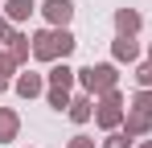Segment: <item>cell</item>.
I'll list each match as a JSON object with an SVG mask.
<instances>
[{
    "label": "cell",
    "mask_w": 152,
    "mask_h": 148,
    "mask_svg": "<svg viewBox=\"0 0 152 148\" xmlns=\"http://www.w3.org/2000/svg\"><path fill=\"white\" fill-rule=\"evenodd\" d=\"M74 49H78V41H74L70 29H50V25H45V29L33 33V58H37V62H50V66L53 62H66Z\"/></svg>",
    "instance_id": "6da1fadb"
},
{
    "label": "cell",
    "mask_w": 152,
    "mask_h": 148,
    "mask_svg": "<svg viewBox=\"0 0 152 148\" xmlns=\"http://www.w3.org/2000/svg\"><path fill=\"white\" fill-rule=\"evenodd\" d=\"M115 82H119L115 62H91V66L78 70V86L86 95H107V91H115Z\"/></svg>",
    "instance_id": "7a4b0ae2"
},
{
    "label": "cell",
    "mask_w": 152,
    "mask_h": 148,
    "mask_svg": "<svg viewBox=\"0 0 152 148\" xmlns=\"http://www.w3.org/2000/svg\"><path fill=\"white\" fill-rule=\"evenodd\" d=\"M124 115H127V103H124V95H119V86L107 91V95H99V103H95V123H99L103 132L124 127Z\"/></svg>",
    "instance_id": "3957f363"
},
{
    "label": "cell",
    "mask_w": 152,
    "mask_h": 148,
    "mask_svg": "<svg viewBox=\"0 0 152 148\" xmlns=\"http://www.w3.org/2000/svg\"><path fill=\"white\" fill-rule=\"evenodd\" d=\"M50 29H70L74 21V0H41V8H37Z\"/></svg>",
    "instance_id": "277c9868"
},
{
    "label": "cell",
    "mask_w": 152,
    "mask_h": 148,
    "mask_svg": "<svg viewBox=\"0 0 152 148\" xmlns=\"http://www.w3.org/2000/svg\"><path fill=\"white\" fill-rule=\"evenodd\" d=\"M12 91L21 99H37V95H45L50 86H45V74H33V70H21L17 78H12Z\"/></svg>",
    "instance_id": "5b68a950"
},
{
    "label": "cell",
    "mask_w": 152,
    "mask_h": 148,
    "mask_svg": "<svg viewBox=\"0 0 152 148\" xmlns=\"http://www.w3.org/2000/svg\"><path fill=\"white\" fill-rule=\"evenodd\" d=\"M144 29V17L136 8H115V37H136Z\"/></svg>",
    "instance_id": "8992f818"
},
{
    "label": "cell",
    "mask_w": 152,
    "mask_h": 148,
    "mask_svg": "<svg viewBox=\"0 0 152 148\" xmlns=\"http://www.w3.org/2000/svg\"><path fill=\"white\" fill-rule=\"evenodd\" d=\"M124 132L132 136V140H144V136H152V115H144V111H132V107H127V115H124Z\"/></svg>",
    "instance_id": "52a82bcc"
},
{
    "label": "cell",
    "mask_w": 152,
    "mask_h": 148,
    "mask_svg": "<svg viewBox=\"0 0 152 148\" xmlns=\"http://www.w3.org/2000/svg\"><path fill=\"white\" fill-rule=\"evenodd\" d=\"M66 115H70L74 123L95 119V95H86V91H82V95H74V99H70V107H66Z\"/></svg>",
    "instance_id": "ba28073f"
},
{
    "label": "cell",
    "mask_w": 152,
    "mask_h": 148,
    "mask_svg": "<svg viewBox=\"0 0 152 148\" xmlns=\"http://www.w3.org/2000/svg\"><path fill=\"white\" fill-rule=\"evenodd\" d=\"M45 82H50V86H62V91H70V86L78 82V70H74V66H66V62H53L50 74H45Z\"/></svg>",
    "instance_id": "9c48e42d"
},
{
    "label": "cell",
    "mask_w": 152,
    "mask_h": 148,
    "mask_svg": "<svg viewBox=\"0 0 152 148\" xmlns=\"http://www.w3.org/2000/svg\"><path fill=\"white\" fill-rule=\"evenodd\" d=\"M17 132H21V115L12 107H0V144H12Z\"/></svg>",
    "instance_id": "30bf717a"
},
{
    "label": "cell",
    "mask_w": 152,
    "mask_h": 148,
    "mask_svg": "<svg viewBox=\"0 0 152 148\" xmlns=\"http://www.w3.org/2000/svg\"><path fill=\"white\" fill-rule=\"evenodd\" d=\"M37 8H41L37 0H8V4H4V17H8L12 25H21V21H29Z\"/></svg>",
    "instance_id": "8fae6325"
},
{
    "label": "cell",
    "mask_w": 152,
    "mask_h": 148,
    "mask_svg": "<svg viewBox=\"0 0 152 148\" xmlns=\"http://www.w3.org/2000/svg\"><path fill=\"white\" fill-rule=\"evenodd\" d=\"M8 53H12V62H17V66H25L29 58H33V37H29V33H12Z\"/></svg>",
    "instance_id": "7c38bea8"
},
{
    "label": "cell",
    "mask_w": 152,
    "mask_h": 148,
    "mask_svg": "<svg viewBox=\"0 0 152 148\" xmlns=\"http://www.w3.org/2000/svg\"><path fill=\"white\" fill-rule=\"evenodd\" d=\"M111 58H115V62H140L136 37H115V41H111Z\"/></svg>",
    "instance_id": "4fadbf2b"
},
{
    "label": "cell",
    "mask_w": 152,
    "mask_h": 148,
    "mask_svg": "<svg viewBox=\"0 0 152 148\" xmlns=\"http://www.w3.org/2000/svg\"><path fill=\"white\" fill-rule=\"evenodd\" d=\"M12 74H17V62H12V53H8V49H0V95L12 86Z\"/></svg>",
    "instance_id": "5bb4252c"
},
{
    "label": "cell",
    "mask_w": 152,
    "mask_h": 148,
    "mask_svg": "<svg viewBox=\"0 0 152 148\" xmlns=\"http://www.w3.org/2000/svg\"><path fill=\"white\" fill-rule=\"evenodd\" d=\"M70 91H62V86H50V91H45V103H50L53 111H66V107H70Z\"/></svg>",
    "instance_id": "9a60e30c"
},
{
    "label": "cell",
    "mask_w": 152,
    "mask_h": 148,
    "mask_svg": "<svg viewBox=\"0 0 152 148\" xmlns=\"http://www.w3.org/2000/svg\"><path fill=\"white\" fill-rule=\"evenodd\" d=\"M103 148H132V136H127L124 127H115V132L103 136Z\"/></svg>",
    "instance_id": "2e32d148"
},
{
    "label": "cell",
    "mask_w": 152,
    "mask_h": 148,
    "mask_svg": "<svg viewBox=\"0 0 152 148\" xmlns=\"http://www.w3.org/2000/svg\"><path fill=\"white\" fill-rule=\"evenodd\" d=\"M132 111L152 115V91H140V86H136V95H132Z\"/></svg>",
    "instance_id": "e0dca14e"
},
{
    "label": "cell",
    "mask_w": 152,
    "mask_h": 148,
    "mask_svg": "<svg viewBox=\"0 0 152 148\" xmlns=\"http://www.w3.org/2000/svg\"><path fill=\"white\" fill-rule=\"evenodd\" d=\"M136 86L140 91H152V62H140L136 66Z\"/></svg>",
    "instance_id": "ac0fdd59"
},
{
    "label": "cell",
    "mask_w": 152,
    "mask_h": 148,
    "mask_svg": "<svg viewBox=\"0 0 152 148\" xmlns=\"http://www.w3.org/2000/svg\"><path fill=\"white\" fill-rule=\"evenodd\" d=\"M12 33H17V29H12V21L0 12V41H12Z\"/></svg>",
    "instance_id": "d6986e66"
},
{
    "label": "cell",
    "mask_w": 152,
    "mask_h": 148,
    "mask_svg": "<svg viewBox=\"0 0 152 148\" xmlns=\"http://www.w3.org/2000/svg\"><path fill=\"white\" fill-rule=\"evenodd\" d=\"M66 148H95V140H91V136H82V132H78V136H70V144Z\"/></svg>",
    "instance_id": "ffe728a7"
},
{
    "label": "cell",
    "mask_w": 152,
    "mask_h": 148,
    "mask_svg": "<svg viewBox=\"0 0 152 148\" xmlns=\"http://www.w3.org/2000/svg\"><path fill=\"white\" fill-rule=\"evenodd\" d=\"M136 148H152V140H140V144H136Z\"/></svg>",
    "instance_id": "44dd1931"
},
{
    "label": "cell",
    "mask_w": 152,
    "mask_h": 148,
    "mask_svg": "<svg viewBox=\"0 0 152 148\" xmlns=\"http://www.w3.org/2000/svg\"><path fill=\"white\" fill-rule=\"evenodd\" d=\"M148 62H152V41H148Z\"/></svg>",
    "instance_id": "7402d4cb"
}]
</instances>
